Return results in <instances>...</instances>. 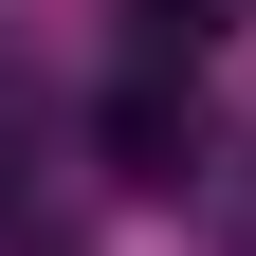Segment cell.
Here are the masks:
<instances>
[{
	"instance_id": "1",
	"label": "cell",
	"mask_w": 256,
	"mask_h": 256,
	"mask_svg": "<svg viewBox=\"0 0 256 256\" xmlns=\"http://www.w3.org/2000/svg\"><path fill=\"white\" fill-rule=\"evenodd\" d=\"M92 146H110V183H183V165H202V92H183L165 55H146V74H128L110 110H92Z\"/></svg>"
},
{
	"instance_id": "2",
	"label": "cell",
	"mask_w": 256,
	"mask_h": 256,
	"mask_svg": "<svg viewBox=\"0 0 256 256\" xmlns=\"http://www.w3.org/2000/svg\"><path fill=\"white\" fill-rule=\"evenodd\" d=\"M146 37H165V55H183V37H220V0H146Z\"/></svg>"
}]
</instances>
